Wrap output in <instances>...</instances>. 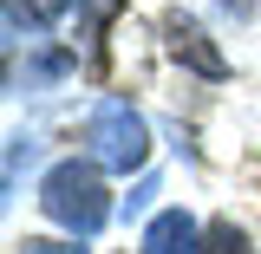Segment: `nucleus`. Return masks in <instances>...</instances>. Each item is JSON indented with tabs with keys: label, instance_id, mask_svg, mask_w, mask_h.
I'll return each instance as SVG.
<instances>
[{
	"label": "nucleus",
	"instance_id": "7",
	"mask_svg": "<svg viewBox=\"0 0 261 254\" xmlns=\"http://www.w3.org/2000/svg\"><path fill=\"white\" fill-rule=\"evenodd\" d=\"M202 254H255L248 248V235L235 222H209V235H202Z\"/></svg>",
	"mask_w": 261,
	"mask_h": 254
},
{
	"label": "nucleus",
	"instance_id": "8",
	"mask_svg": "<svg viewBox=\"0 0 261 254\" xmlns=\"http://www.w3.org/2000/svg\"><path fill=\"white\" fill-rule=\"evenodd\" d=\"M39 157V144L33 137H13V150H7V189H20V170Z\"/></svg>",
	"mask_w": 261,
	"mask_h": 254
},
{
	"label": "nucleus",
	"instance_id": "3",
	"mask_svg": "<svg viewBox=\"0 0 261 254\" xmlns=\"http://www.w3.org/2000/svg\"><path fill=\"white\" fill-rule=\"evenodd\" d=\"M163 46H170V59H183L196 78H228V59L209 46V33L196 26L190 13H163Z\"/></svg>",
	"mask_w": 261,
	"mask_h": 254
},
{
	"label": "nucleus",
	"instance_id": "2",
	"mask_svg": "<svg viewBox=\"0 0 261 254\" xmlns=\"http://www.w3.org/2000/svg\"><path fill=\"white\" fill-rule=\"evenodd\" d=\"M85 144H92L98 170H118V176L150 163V124L130 111V98H98L85 118Z\"/></svg>",
	"mask_w": 261,
	"mask_h": 254
},
{
	"label": "nucleus",
	"instance_id": "5",
	"mask_svg": "<svg viewBox=\"0 0 261 254\" xmlns=\"http://www.w3.org/2000/svg\"><path fill=\"white\" fill-rule=\"evenodd\" d=\"M65 7H72V0H7V46L53 33V26L65 20Z\"/></svg>",
	"mask_w": 261,
	"mask_h": 254
},
{
	"label": "nucleus",
	"instance_id": "9",
	"mask_svg": "<svg viewBox=\"0 0 261 254\" xmlns=\"http://www.w3.org/2000/svg\"><path fill=\"white\" fill-rule=\"evenodd\" d=\"M20 254H85L79 241H46V235H27L20 241Z\"/></svg>",
	"mask_w": 261,
	"mask_h": 254
},
{
	"label": "nucleus",
	"instance_id": "11",
	"mask_svg": "<svg viewBox=\"0 0 261 254\" xmlns=\"http://www.w3.org/2000/svg\"><path fill=\"white\" fill-rule=\"evenodd\" d=\"M222 7H228V13H248V7H255V0H222Z\"/></svg>",
	"mask_w": 261,
	"mask_h": 254
},
{
	"label": "nucleus",
	"instance_id": "4",
	"mask_svg": "<svg viewBox=\"0 0 261 254\" xmlns=\"http://www.w3.org/2000/svg\"><path fill=\"white\" fill-rule=\"evenodd\" d=\"M202 235L209 228L196 222L190 209H163L157 222L144 228V254H202Z\"/></svg>",
	"mask_w": 261,
	"mask_h": 254
},
{
	"label": "nucleus",
	"instance_id": "1",
	"mask_svg": "<svg viewBox=\"0 0 261 254\" xmlns=\"http://www.w3.org/2000/svg\"><path fill=\"white\" fill-rule=\"evenodd\" d=\"M39 209H46V215H53L72 241H92L98 228L111 222L105 170H98V163H79V157L53 163V170H46V183H39Z\"/></svg>",
	"mask_w": 261,
	"mask_h": 254
},
{
	"label": "nucleus",
	"instance_id": "10",
	"mask_svg": "<svg viewBox=\"0 0 261 254\" xmlns=\"http://www.w3.org/2000/svg\"><path fill=\"white\" fill-rule=\"evenodd\" d=\"M150 195H157V176H144V183H137V189L124 195V222H130V215H144V209H150Z\"/></svg>",
	"mask_w": 261,
	"mask_h": 254
},
{
	"label": "nucleus",
	"instance_id": "6",
	"mask_svg": "<svg viewBox=\"0 0 261 254\" xmlns=\"http://www.w3.org/2000/svg\"><path fill=\"white\" fill-rule=\"evenodd\" d=\"M72 7H79V33H85V52L98 59V33H105L111 20H118V13H124V0H72Z\"/></svg>",
	"mask_w": 261,
	"mask_h": 254
}]
</instances>
